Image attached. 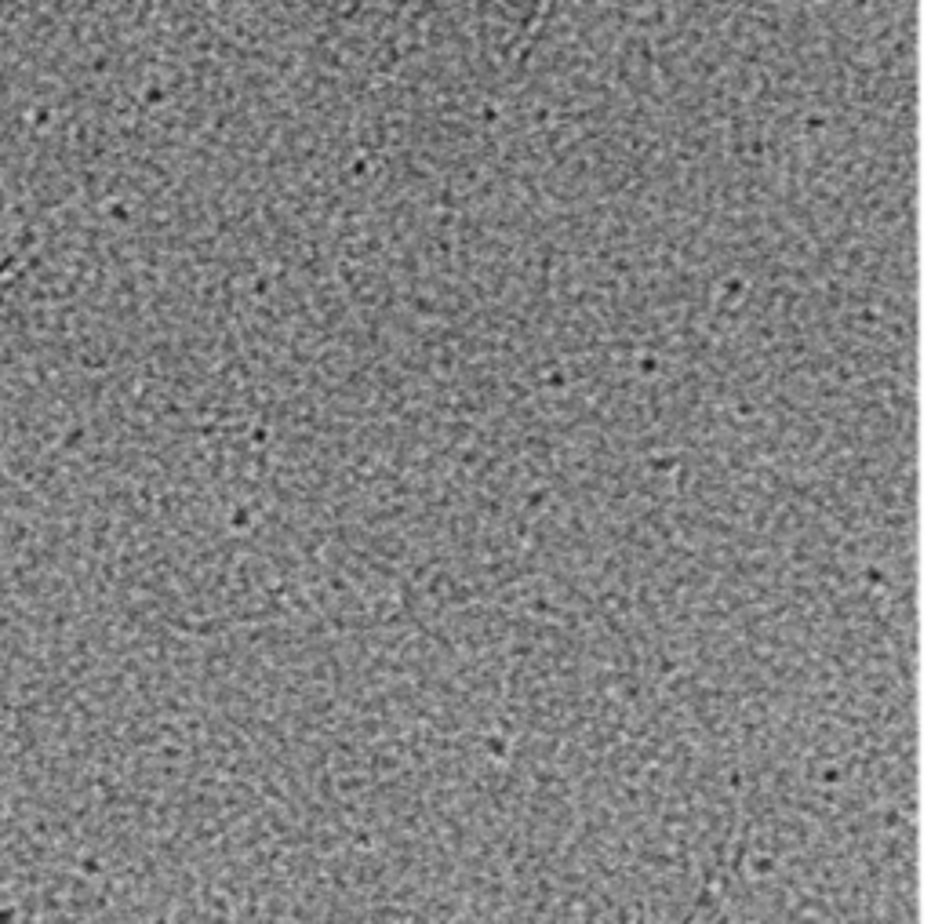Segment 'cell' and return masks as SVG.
<instances>
[{"label": "cell", "instance_id": "cell-1", "mask_svg": "<svg viewBox=\"0 0 931 924\" xmlns=\"http://www.w3.org/2000/svg\"><path fill=\"white\" fill-rule=\"evenodd\" d=\"M546 11H550V0H539V8H535V15H531L528 30H524L521 44H517V51H513V59H521L524 48H528V44L535 41V33H539V30H542V22H546Z\"/></svg>", "mask_w": 931, "mask_h": 924}, {"label": "cell", "instance_id": "cell-2", "mask_svg": "<svg viewBox=\"0 0 931 924\" xmlns=\"http://www.w3.org/2000/svg\"><path fill=\"white\" fill-rule=\"evenodd\" d=\"M26 266H30V255H22V259L8 262V266H4V270H0V284H8L11 277H15V273H22V270H26Z\"/></svg>", "mask_w": 931, "mask_h": 924}]
</instances>
